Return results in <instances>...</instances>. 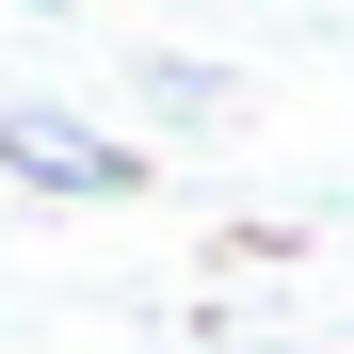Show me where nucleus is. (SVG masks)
<instances>
[{
    "label": "nucleus",
    "mask_w": 354,
    "mask_h": 354,
    "mask_svg": "<svg viewBox=\"0 0 354 354\" xmlns=\"http://www.w3.org/2000/svg\"><path fill=\"white\" fill-rule=\"evenodd\" d=\"M0 177H32V194H129V145L113 129H81V113H0Z\"/></svg>",
    "instance_id": "obj_1"
}]
</instances>
